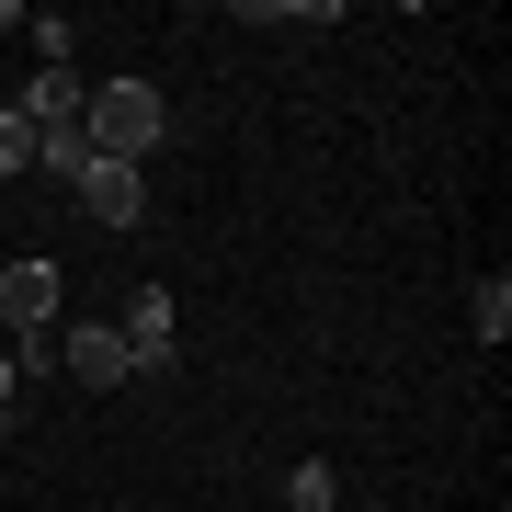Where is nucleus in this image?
I'll return each instance as SVG.
<instances>
[{
  "label": "nucleus",
  "instance_id": "f257e3e1",
  "mask_svg": "<svg viewBox=\"0 0 512 512\" xmlns=\"http://www.w3.org/2000/svg\"><path fill=\"white\" fill-rule=\"evenodd\" d=\"M80 126H92L103 160H148V148L171 137V103H160V80H92V103H80Z\"/></svg>",
  "mask_w": 512,
  "mask_h": 512
},
{
  "label": "nucleus",
  "instance_id": "f03ea898",
  "mask_svg": "<svg viewBox=\"0 0 512 512\" xmlns=\"http://www.w3.org/2000/svg\"><path fill=\"white\" fill-rule=\"evenodd\" d=\"M114 342H126V376H171L183 365V330H171V285H137L126 319H114Z\"/></svg>",
  "mask_w": 512,
  "mask_h": 512
},
{
  "label": "nucleus",
  "instance_id": "7ed1b4c3",
  "mask_svg": "<svg viewBox=\"0 0 512 512\" xmlns=\"http://www.w3.org/2000/svg\"><path fill=\"white\" fill-rule=\"evenodd\" d=\"M80 205H92L103 228H148V171H126V160H92V171H80Z\"/></svg>",
  "mask_w": 512,
  "mask_h": 512
},
{
  "label": "nucleus",
  "instance_id": "20e7f679",
  "mask_svg": "<svg viewBox=\"0 0 512 512\" xmlns=\"http://www.w3.org/2000/svg\"><path fill=\"white\" fill-rule=\"evenodd\" d=\"M57 365H69L80 387H126V342H114V319H80V330H57Z\"/></svg>",
  "mask_w": 512,
  "mask_h": 512
},
{
  "label": "nucleus",
  "instance_id": "39448f33",
  "mask_svg": "<svg viewBox=\"0 0 512 512\" xmlns=\"http://www.w3.org/2000/svg\"><path fill=\"white\" fill-rule=\"evenodd\" d=\"M80 103H92V80H80V69H35V92H23L35 137H46V126H80Z\"/></svg>",
  "mask_w": 512,
  "mask_h": 512
},
{
  "label": "nucleus",
  "instance_id": "423d86ee",
  "mask_svg": "<svg viewBox=\"0 0 512 512\" xmlns=\"http://www.w3.org/2000/svg\"><path fill=\"white\" fill-rule=\"evenodd\" d=\"M92 160H103V148H92V126H46V137H35V171H57L69 194H80V171H92Z\"/></svg>",
  "mask_w": 512,
  "mask_h": 512
},
{
  "label": "nucleus",
  "instance_id": "0eeeda50",
  "mask_svg": "<svg viewBox=\"0 0 512 512\" xmlns=\"http://www.w3.org/2000/svg\"><path fill=\"white\" fill-rule=\"evenodd\" d=\"M467 319H478V342H501V330H512V274H478V296H467Z\"/></svg>",
  "mask_w": 512,
  "mask_h": 512
},
{
  "label": "nucleus",
  "instance_id": "6e6552de",
  "mask_svg": "<svg viewBox=\"0 0 512 512\" xmlns=\"http://www.w3.org/2000/svg\"><path fill=\"white\" fill-rule=\"evenodd\" d=\"M285 512H342V478H330V467L308 456V467H296V478H285Z\"/></svg>",
  "mask_w": 512,
  "mask_h": 512
},
{
  "label": "nucleus",
  "instance_id": "1a4fd4ad",
  "mask_svg": "<svg viewBox=\"0 0 512 512\" xmlns=\"http://www.w3.org/2000/svg\"><path fill=\"white\" fill-rule=\"evenodd\" d=\"M12 171H35V114L0 103V183H12Z\"/></svg>",
  "mask_w": 512,
  "mask_h": 512
},
{
  "label": "nucleus",
  "instance_id": "9d476101",
  "mask_svg": "<svg viewBox=\"0 0 512 512\" xmlns=\"http://www.w3.org/2000/svg\"><path fill=\"white\" fill-rule=\"evenodd\" d=\"M69 46H80L69 23H57V12H35V69H69Z\"/></svg>",
  "mask_w": 512,
  "mask_h": 512
},
{
  "label": "nucleus",
  "instance_id": "9b49d317",
  "mask_svg": "<svg viewBox=\"0 0 512 512\" xmlns=\"http://www.w3.org/2000/svg\"><path fill=\"white\" fill-rule=\"evenodd\" d=\"M12 387H23V376H12V353H0V421H12Z\"/></svg>",
  "mask_w": 512,
  "mask_h": 512
},
{
  "label": "nucleus",
  "instance_id": "f8f14e48",
  "mask_svg": "<svg viewBox=\"0 0 512 512\" xmlns=\"http://www.w3.org/2000/svg\"><path fill=\"white\" fill-rule=\"evenodd\" d=\"M0 35H23V12H12V0H0Z\"/></svg>",
  "mask_w": 512,
  "mask_h": 512
}]
</instances>
